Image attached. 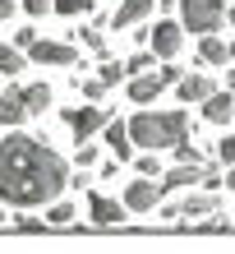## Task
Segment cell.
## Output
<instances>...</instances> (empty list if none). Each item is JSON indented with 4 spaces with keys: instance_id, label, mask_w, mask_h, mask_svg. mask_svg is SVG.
<instances>
[{
    "instance_id": "obj_1",
    "label": "cell",
    "mask_w": 235,
    "mask_h": 254,
    "mask_svg": "<svg viewBox=\"0 0 235 254\" xmlns=\"http://www.w3.org/2000/svg\"><path fill=\"white\" fill-rule=\"evenodd\" d=\"M74 185L69 162L37 134H5L0 139V203L9 208H51Z\"/></svg>"
},
{
    "instance_id": "obj_2",
    "label": "cell",
    "mask_w": 235,
    "mask_h": 254,
    "mask_svg": "<svg viewBox=\"0 0 235 254\" xmlns=\"http://www.w3.org/2000/svg\"><path fill=\"white\" fill-rule=\"evenodd\" d=\"M129 139L143 153H161V148H180L189 139V116L185 111H139L129 121Z\"/></svg>"
},
{
    "instance_id": "obj_3",
    "label": "cell",
    "mask_w": 235,
    "mask_h": 254,
    "mask_svg": "<svg viewBox=\"0 0 235 254\" xmlns=\"http://www.w3.org/2000/svg\"><path fill=\"white\" fill-rule=\"evenodd\" d=\"M180 23L194 37H212L226 23V0H180Z\"/></svg>"
},
{
    "instance_id": "obj_4",
    "label": "cell",
    "mask_w": 235,
    "mask_h": 254,
    "mask_svg": "<svg viewBox=\"0 0 235 254\" xmlns=\"http://www.w3.org/2000/svg\"><path fill=\"white\" fill-rule=\"evenodd\" d=\"M65 125L74 129V143H93V134H101L111 125V111L101 102H88V107H65Z\"/></svg>"
},
{
    "instance_id": "obj_5",
    "label": "cell",
    "mask_w": 235,
    "mask_h": 254,
    "mask_svg": "<svg viewBox=\"0 0 235 254\" xmlns=\"http://www.w3.org/2000/svg\"><path fill=\"white\" fill-rule=\"evenodd\" d=\"M28 61H33V65H55V69H69V65L83 69L79 47H74V42H55V37H37V47L28 51Z\"/></svg>"
},
{
    "instance_id": "obj_6",
    "label": "cell",
    "mask_w": 235,
    "mask_h": 254,
    "mask_svg": "<svg viewBox=\"0 0 235 254\" xmlns=\"http://www.w3.org/2000/svg\"><path fill=\"white\" fill-rule=\"evenodd\" d=\"M148 47L157 51V61H175V56H180V47H185V28H180V23H171V19L152 23Z\"/></svg>"
},
{
    "instance_id": "obj_7",
    "label": "cell",
    "mask_w": 235,
    "mask_h": 254,
    "mask_svg": "<svg viewBox=\"0 0 235 254\" xmlns=\"http://www.w3.org/2000/svg\"><path fill=\"white\" fill-rule=\"evenodd\" d=\"M125 208H129V213H152V208H161V185L148 181V176L129 181L125 185Z\"/></svg>"
},
{
    "instance_id": "obj_8",
    "label": "cell",
    "mask_w": 235,
    "mask_h": 254,
    "mask_svg": "<svg viewBox=\"0 0 235 254\" xmlns=\"http://www.w3.org/2000/svg\"><path fill=\"white\" fill-rule=\"evenodd\" d=\"M88 217L97 222V227H115V222L129 217L125 199H106V194H88Z\"/></svg>"
},
{
    "instance_id": "obj_9",
    "label": "cell",
    "mask_w": 235,
    "mask_h": 254,
    "mask_svg": "<svg viewBox=\"0 0 235 254\" xmlns=\"http://www.w3.org/2000/svg\"><path fill=\"white\" fill-rule=\"evenodd\" d=\"M212 93H222V88H217L208 74H185V79L175 83V97H180L185 107H189V102H208Z\"/></svg>"
},
{
    "instance_id": "obj_10",
    "label": "cell",
    "mask_w": 235,
    "mask_h": 254,
    "mask_svg": "<svg viewBox=\"0 0 235 254\" xmlns=\"http://www.w3.org/2000/svg\"><path fill=\"white\" fill-rule=\"evenodd\" d=\"M152 5H157V0H120L115 14H111V28H139L152 14Z\"/></svg>"
},
{
    "instance_id": "obj_11",
    "label": "cell",
    "mask_w": 235,
    "mask_h": 254,
    "mask_svg": "<svg viewBox=\"0 0 235 254\" xmlns=\"http://www.w3.org/2000/svg\"><path fill=\"white\" fill-rule=\"evenodd\" d=\"M101 143H111L115 162H129V157H134V139H129V121H111L106 129H101Z\"/></svg>"
},
{
    "instance_id": "obj_12",
    "label": "cell",
    "mask_w": 235,
    "mask_h": 254,
    "mask_svg": "<svg viewBox=\"0 0 235 254\" xmlns=\"http://www.w3.org/2000/svg\"><path fill=\"white\" fill-rule=\"evenodd\" d=\"M203 121L208 125H231L235 121V93H226V88L212 93L208 102H203Z\"/></svg>"
},
{
    "instance_id": "obj_13",
    "label": "cell",
    "mask_w": 235,
    "mask_h": 254,
    "mask_svg": "<svg viewBox=\"0 0 235 254\" xmlns=\"http://www.w3.org/2000/svg\"><path fill=\"white\" fill-rule=\"evenodd\" d=\"M161 194H175V190H194V185H203V167H171L166 176H161Z\"/></svg>"
},
{
    "instance_id": "obj_14",
    "label": "cell",
    "mask_w": 235,
    "mask_h": 254,
    "mask_svg": "<svg viewBox=\"0 0 235 254\" xmlns=\"http://www.w3.org/2000/svg\"><path fill=\"white\" fill-rule=\"evenodd\" d=\"M161 88H166V79H161V74H139V79H129V102L148 107V102L161 97Z\"/></svg>"
},
{
    "instance_id": "obj_15",
    "label": "cell",
    "mask_w": 235,
    "mask_h": 254,
    "mask_svg": "<svg viewBox=\"0 0 235 254\" xmlns=\"http://www.w3.org/2000/svg\"><path fill=\"white\" fill-rule=\"evenodd\" d=\"M33 121L23 107V88H5V97H0V125H23Z\"/></svg>"
},
{
    "instance_id": "obj_16",
    "label": "cell",
    "mask_w": 235,
    "mask_h": 254,
    "mask_svg": "<svg viewBox=\"0 0 235 254\" xmlns=\"http://www.w3.org/2000/svg\"><path fill=\"white\" fill-rule=\"evenodd\" d=\"M212 213H217V194H208V190H203V194L189 190L180 199V217H212Z\"/></svg>"
},
{
    "instance_id": "obj_17",
    "label": "cell",
    "mask_w": 235,
    "mask_h": 254,
    "mask_svg": "<svg viewBox=\"0 0 235 254\" xmlns=\"http://www.w3.org/2000/svg\"><path fill=\"white\" fill-rule=\"evenodd\" d=\"M231 61V47H226V42L222 37H198V65H226Z\"/></svg>"
},
{
    "instance_id": "obj_18",
    "label": "cell",
    "mask_w": 235,
    "mask_h": 254,
    "mask_svg": "<svg viewBox=\"0 0 235 254\" xmlns=\"http://www.w3.org/2000/svg\"><path fill=\"white\" fill-rule=\"evenodd\" d=\"M23 69H28V51H19L14 42L9 47L0 42V79H14V74H23Z\"/></svg>"
},
{
    "instance_id": "obj_19",
    "label": "cell",
    "mask_w": 235,
    "mask_h": 254,
    "mask_svg": "<svg viewBox=\"0 0 235 254\" xmlns=\"http://www.w3.org/2000/svg\"><path fill=\"white\" fill-rule=\"evenodd\" d=\"M23 107H28V116H42V111L51 107V88L47 83H28L23 88Z\"/></svg>"
},
{
    "instance_id": "obj_20",
    "label": "cell",
    "mask_w": 235,
    "mask_h": 254,
    "mask_svg": "<svg viewBox=\"0 0 235 254\" xmlns=\"http://www.w3.org/2000/svg\"><path fill=\"white\" fill-rule=\"evenodd\" d=\"M152 61H157V51H152V47H143V51H134V56L125 61V69L139 79V74H152Z\"/></svg>"
},
{
    "instance_id": "obj_21",
    "label": "cell",
    "mask_w": 235,
    "mask_h": 254,
    "mask_svg": "<svg viewBox=\"0 0 235 254\" xmlns=\"http://www.w3.org/2000/svg\"><path fill=\"white\" fill-rule=\"evenodd\" d=\"M74 217H79V213H74V203H65V199L47 208V227H69Z\"/></svg>"
},
{
    "instance_id": "obj_22",
    "label": "cell",
    "mask_w": 235,
    "mask_h": 254,
    "mask_svg": "<svg viewBox=\"0 0 235 254\" xmlns=\"http://www.w3.org/2000/svg\"><path fill=\"white\" fill-rule=\"evenodd\" d=\"M74 88H79L88 102H101V97H106V83H101V79H83V74H74Z\"/></svg>"
},
{
    "instance_id": "obj_23",
    "label": "cell",
    "mask_w": 235,
    "mask_h": 254,
    "mask_svg": "<svg viewBox=\"0 0 235 254\" xmlns=\"http://www.w3.org/2000/svg\"><path fill=\"white\" fill-rule=\"evenodd\" d=\"M97 0H55V14H65V19H74V14H93Z\"/></svg>"
},
{
    "instance_id": "obj_24",
    "label": "cell",
    "mask_w": 235,
    "mask_h": 254,
    "mask_svg": "<svg viewBox=\"0 0 235 254\" xmlns=\"http://www.w3.org/2000/svg\"><path fill=\"white\" fill-rule=\"evenodd\" d=\"M79 37H83V47H88V51L106 56V33H101V28H79Z\"/></svg>"
},
{
    "instance_id": "obj_25",
    "label": "cell",
    "mask_w": 235,
    "mask_h": 254,
    "mask_svg": "<svg viewBox=\"0 0 235 254\" xmlns=\"http://www.w3.org/2000/svg\"><path fill=\"white\" fill-rule=\"evenodd\" d=\"M134 171L148 176V181H157V176H161V157H157V153H143V157L134 162Z\"/></svg>"
},
{
    "instance_id": "obj_26",
    "label": "cell",
    "mask_w": 235,
    "mask_h": 254,
    "mask_svg": "<svg viewBox=\"0 0 235 254\" xmlns=\"http://www.w3.org/2000/svg\"><path fill=\"white\" fill-rule=\"evenodd\" d=\"M175 157H180V167H208V162H203V153H198V148L189 143V139L175 148Z\"/></svg>"
},
{
    "instance_id": "obj_27",
    "label": "cell",
    "mask_w": 235,
    "mask_h": 254,
    "mask_svg": "<svg viewBox=\"0 0 235 254\" xmlns=\"http://www.w3.org/2000/svg\"><path fill=\"white\" fill-rule=\"evenodd\" d=\"M222 185H226V171H222V167H203V190H208V194H217Z\"/></svg>"
},
{
    "instance_id": "obj_28",
    "label": "cell",
    "mask_w": 235,
    "mask_h": 254,
    "mask_svg": "<svg viewBox=\"0 0 235 254\" xmlns=\"http://www.w3.org/2000/svg\"><path fill=\"white\" fill-rule=\"evenodd\" d=\"M125 74H129L125 65H115V61H106V65H101V74H97V79H101V83H106V88H115V83H120V79H125Z\"/></svg>"
},
{
    "instance_id": "obj_29",
    "label": "cell",
    "mask_w": 235,
    "mask_h": 254,
    "mask_svg": "<svg viewBox=\"0 0 235 254\" xmlns=\"http://www.w3.org/2000/svg\"><path fill=\"white\" fill-rule=\"evenodd\" d=\"M217 157H222V167H235V134H226V139L217 143Z\"/></svg>"
},
{
    "instance_id": "obj_30",
    "label": "cell",
    "mask_w": 235,
    "mask_h": 254,
    "mask_svg": "<svg viewBox=\"0 0 235 254\" xmlns=\"http://www.w3.org/2000/svg\"><path fill=\"white\" fill-rule=\"evenodd\" d=\"M14 47H19V51H33L37 47V28H19V33H14Z\"/></svg>"
},
{
    "instance_id": "obj_31",
    "label": "cell",
    "mask_w": 235,
    "mask_h": 254,
    "mask_svg": "<svg viewBox=\"0 0 235 254\" xmlns=\"http://www.w3.org/2000/svg\"><path fill=\"white\" fill-rule=\"evenodd\" d=\"M19 5H23L28 14H33V19H42L47 9H55V0H19Z\"/></svg>"
},
{
    "instance_id": "obj_32",
    "label": "cell",
    "mask_w": 235,
    "mask_h": 254,
    "mask_svg": "<svg viewBox=\"0 0 235 254\" xmlns=\"http://www.w3.org/2000/svg\"><path fill=\"white\" fill-rule=\"evenodd\" d=\"M157 74H161V79H166V88H171V83H180V79H185V69H180V65H171V61H166V65H161Z\"/></svg>"
},
{
    "instance_id": "obj_33",
    "label": "cell",
    "mask_w": 235,
    "mask_h": 254,
    "mask_svg": "<svg viewBox=\"0 0 235 254\" xmlns=\"http://www.w3.org/2000/svg\"><path fill=\"white\" fill-rule=\"evenodd\" d=\"M97 162V143H79V167H93Z\"/></svg>"
},
{
    "instance_id": "obj_34",
    "label": "cell",
    "mask_w": 235,
    "mask_h": 254,
    "mask_svg": "<svg viewBox=\"0 0 235 254\" xmlns=\"http://www.w3.org/2000/svg\"><path fill=\"white\" fill-rule=\"evenodd\" d=\"M42 222L47 217H19V231H42Z\"/></svg>"
},
{
    "instance_id": "obj_35",
    "label": "cell",
    "mask_w": 235,
    "mask_h": 254,
    "mask_svg": "<svg viewBox=\"0 0 235 254\" xmlns=\"http://www.w3.org/2000/svg\"><path fill=\"white\" fill-rule=\"evenodd\" d=\"M14 5H19V0H0V23H9V19H14Z\"/></svg>"
},
{
    "instance_id": "obj_36",
    "label": "cell",
    "mask_w": 235,
    "mask_h": 254,
    "mask_svg": "<svg viewBox=\"0 0 235 254\" xmlns=\"http://www.w3.org/2000/svg\"><path fill=\"white\" fill-rule=\"evenodd\" d=\"M180 217V203H161V222H175Z\"/></svg>"
},
{
    "instance_id": "obj_37",
    "label": "cell",
    "mask_w": 235,
    "mask_h": 254,
    "mask_svg": "<svg viewBox=\"0 0 235 254\" xmlns=\"http://www.w3.org/2000/svg\"><path fill=\"white\" fill-rule=\"evenodd\" d=\"M226 93H235V69H226Z\"/></svg>"
},
{
    "instance_id": "obj_38",
    "label": "cell",
    "mask_w": 235,
    "mask_h": 254,
    "mask_svg": "<svg viewBox=\"0 0 235 254\" xmlns=\"http://www.w3.org/2000/svg\"><path fill=\"white\" fill-rule=\"evenodd\" d=\"M226 190H235V167H226Z\"/></svg>"
},
{
    "instance_id": "obj_39",
    "label": "cell",
    "mask_w": 235,
    "mask_h": 254,
    "mask_svg": "<svg viewBox=\"0 0 235 254\" xmlns=\"http://www.w3.org/2000/svg\"><path fill=\"white\" fill-rule=\"evenodd\" d=\"M226 23H231V28H235V9H226Z\"/></svg>"
},
{
    "instance_id": "obj_40",
    "label": "cell",
    "mask_w": 235,
    "mask_h": 254,
    "mask_svg": "<svg viewBox=\"0 0 235 254\" xmlns=\"http://www.w3.org/2000/svg\"><path fill=\"white\" fill-rule=\"evenodd\" d=\"M0 227H5V203H0Z\"/></svg>"
},
{
    "instance_id": "obj_41",
    "label": "cell",
    "mask_w": 235,
    "mask_h": 254,
    "mask_svg": "<svg viewBox=\"0 0 235 254\" xmlns=\"http://www.w3.org/2000/svg\"><path fill=\"white\" fill-rule=\"evenodd\" d=\"M231 61H235V42H231Z\"/></svg>"
}]
</instances>
